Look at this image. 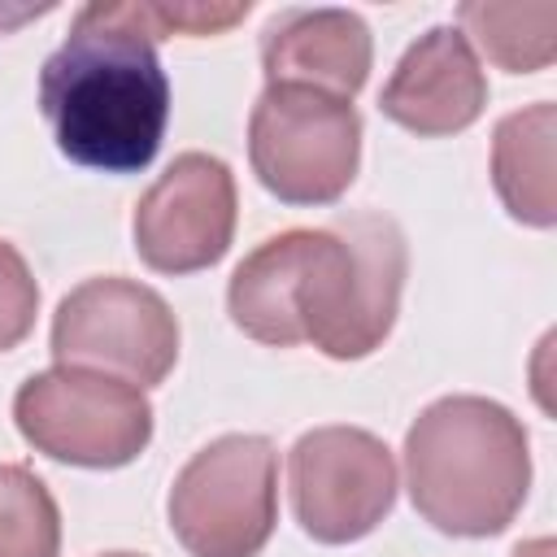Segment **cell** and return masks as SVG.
<instances>
[{
  "instance_id": "obj_18",
  "label": "cell",
  "mask_w": 557,
  "mask_h": 557,
  "mask_svg": "<svg viewBox=\"0 0 557 557\" xmlns=\"http://www.w3.org/2000/svg\"><path fill=\"white\" fill-rule=\"evenodd\" d=\"M100 557H144V553H100Z\"/></svg>"
},
{
  "instance_id": "obj_3",
  "label": "cell",
  "mask_w": 557,
  "mask_h": 557,
  "mask_svg": "<svg viewBox=\"0 0 557 557\" xmlns=\"http://www.w3.org/2000/svg\"><path fill=\"white\" fill-rule=\"evenodd\" d=\"M409 248L387 213H344L313 226V244L296 283L300 339L331 361H361L396 326Z\"/></svg>"
},
{
  "instance_id": "obj_5",
  "label": "cell",
  "mask_w": 557,
  "mask_h": 557,
  "mask_svg": "<svg viewBox=\"0 0 557 557\" xmlns=\"http://www.w3.org/2000/svg\"><path fill=\"white\" fill-rule=\"evenodd\" d=\"M165 513L191 557H257L278 522V448L265 435H218L174 474Z\"/></svg>"
},
{
  "instance_id": "obj_4",
  "label": "cell",
  "mask_w": 557,
  "mask_h": 557,
  "mask_svg": "<svg viewBox=\"0 0 557 557\" xmlns=\"http://www.w3.org/2000/svg\"><path fill=\"white\" fill-rule=\"evenodd\" d=\"M248 161L283 205H335L361 165V113L331 91L265 83L248 117Z\"/></svg>"
},
{
  "instance_id": "obj_6",
  "label": "cell",
  "mask_w": 557,
  "mask_h": 557,
  "mask_svg": "<svg viewBox=\"0 0 557 557\" xmlns=\"http://www.w3.org/2000/svg\"><path fill=\"white\" fill-rule=\"evenodd\" d=\"M13 422L35 453L83 470L131 466L152 440L144 387L83 366L30 374L13 396Z\"/></svg>"
},
{
  "instance_id": "obj_9",
  "label": "cell",
  "mask_w": 557,
  "mask_h": 557,
  "mask_svg": "<svg viewBox=\"0 0 557 557\" xmlns=\"http://www.w3.org/2000/svg\"><path fill=\"white\" fill-rule=\"evenodd\" d=\"M235 209L231 165L213 152H178L135 205V252L157 274L209 270L235 239Z\"/></svg>"
},
{
  "instance_id": "obj_10",
  "label": "cell",
  "mask_w": 557,
  "mask_h": 557,
  "mask_svg": "<svg viewBox=\"0 0 557 557\" xmlns=\"http://www.w3.org/2000/svg\"><path fill=\"white\" fill-rule=\"evenodd\" d=\"M483 104L487 74L457 26H431L426 35H418L379 91V109L422 139L474 126L483 117Z\"/></svg>"
},
{
  "instance_id": "obj_13",
  "label": "cell",
  "mask_w": 557,
  "mask_h": 557,
  "mask_svg": "<svg viewBox=\"0 0 557 557\" xmlns=\"http://www.w3.org/2000/svg\"><path fill=\"white\" fill-rule=\"evenodd\" d=\"M557 104L535 100L505 113L492 131V187L513 222L548 231L557 222V174H553Z\"/></svg>"
},
{
  "instance_id": "obj_11",
  "label": "cell",
  "mask_w": 557,
  "mask_h": 557,
  "mask_svg": "<svg viewBox=\"0 0 557 557\" xmlns=\"http://www.w3.org/2000/svg\"><path fill=\"white\" fill-rule=\"evenodd\" d=\"M374 61V39L352 9H287L261 30L265 83H292L352 100Z\"/></svg>"
},
{
  "instance_id": "obj_1",
  "label": "cell",
  "mask_w": 557,
  "mask_h": 557,
  "mask_svg": "<svg viewBox=\"0 0 557 557\" xmlns=\"http://www.w3.org/2000/svg\"><path fill=\"white\" fill-rule=\"evenodd\" d=\"M39 109L57 148L87 170H144L170 122V78L144 0H91L39 70Z\"/></svg>"
},
{
  "instance_id": "obj_7",
  "label": "cell",
  "mask_w": 557,
  "mask_h": 557,
  "mask_svg": "<svg viewBox=\"0 0 557 557\" xmlns=\"http://www.w3.org/2000/svg\"><path fill=\"white\" fill-rule=\"evenodd\" d=\"M178 318L148 283L100 274L61 296L52 313L57 366H83L135 387L161 383L178 361Z\"/></svg>"
},
{
  "instance_id": "obj_2",
  "label": "cell",
  "mask_w": 557,
  "mask_h": 557,
  "mask_svg": "<svg viewBox=\"0 0 557 557\" xmlns=\"http://www.w3.org/2000/svg\"><path fill=\"white\" fill-rule=\"evenodd\" d=\"M405 487L444 535H500L531 492V440L513 409L487 396H440L405 431Z\"/></svg>"
},
{
  "instance_id": "obj_16",
  "label": "cell",
  "mask_w": 557,
  "mask_h": 557,
  "mask_svg": "<svg viewBox=\"0 0 557 557\" xmlns=\"http://www.w3.org/2000/svg\"><path fill=\"white\" fill-rule=\"evenodd\" d=\"M35 313H39V283L26 257L9 239H0V352L17 348L30 335Z\"/></svg>"
},
{
  "instance_id": "obj_14",
  "label": "cell",
  "mask_w": 557,
  "mask_h": 557,
  "mask_svg": "<svg viewBox=\"0 0 557 557\" xmlns=\"http://www.w3.org/2000/svg\"><path fill=\"white\" fill-rule=\"evenodd\" d=\"M457 30L479 48L492 65L509 74H535L557 57V4H496V0H466L457 9Z\"/></svg>"
},
{
  "instance_id": "obj_15",
  "label": "cell",
  "mask_w": 557,
  "mask_h": 557,
  "mask_svg": "<svg viewBox=\"0 0 557 557\" xmlns=\"http://www.w3.org/2000/svg\"><path fill=\"white\" fill-rule=\"evenodd\" d=\"M0 557H61V509L17 461H0Z\"/></svg>"
},
{
  "instance_id": "obj_8",
  "label": "cell",
  "mask_w": 557,
  "mask_h": 557,
  "mask_svg": "<svg viewBox=\"0 0 557 557\" xmlns=\"http://www.w3.org/2000/svg\"><path fill=\"white\" fill-rule=\"evenodd\" d=\"M292 513L318 544L370 535L396 505V457L366 426H313L287 453Z\"/></svg>"
},
{
  "instance_id": "obj_17",
  "label": "cell",
  "mask_w": 557,
  "mask_h": 557,
  "mask_svg": "<svg viewBox=\"0 0 557 557\" xmlns=\"http://www.w3.org/2000/svg\"><path fill=\"white\" fill-rule=\"evenodd\" d=\"M513 557H557V544H553L548 535H540V540L518 544V548H513Z\"/></svg>"
},
{
  "instance_id": "obj_12",
  "label": "cell",
  "mask_w": 557,
  "mask_h": 557,
  "mask_svg": "<svg viewBox=\"0 0 557 557\" xmlns=\"http://www.w3.org/2000/svg\"><path fill=\"white\" fill-rule=\"evenodd\" d=\"M309 244H313V226H292L261 239L235 265L226 283V313L248 339L270 348L305 344L296 322V283H300Z\"/></svg>"
}]
</instances>
